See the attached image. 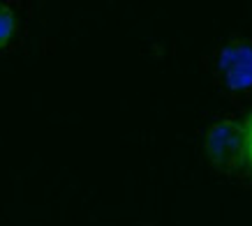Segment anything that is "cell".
<instances>
[{"mask_svg": "<svg viewBox=\"0 0 252 226\" xmlns=\"http://www.w3.org/2000/svg\"><path fill=\"white\" fill-rule=\"evenodd\" d=\"M220 72L224 83L234 90L252 85V46L234 44L220 53Z\"/></svg>", "mask_w": 252, "mask_h": 226, "instance_id": "1", "label": "cell"}, {"mask_svg": "<svg viewBox=\"0 0 252 226\" xmlns=\"http://www.w3.org/2000/svg\"><path fill=\"white\" fill-rule=\"evenodd\" d=\"M16 32V12L9 5H0V49L12 42Z\"/></svg>", "mask_w": 252, "mask_h": 226, "instance_id": "2", "label": "cell"}, {"mask_svg": "<svg viewBox=\"0 0 252 226\" xmlns=\"http://www.w3.org/2000/svg\"><path fill=\"white\" fill-rule=\"evenodd\" d=\"M243 148H245V157H248V162H250V164H252V120H250V125L245 127Z\"/></svg>", "mask_w": 252, "mask_h": 226, "instance_id": "3", "label": "cell"}]
</instances>
